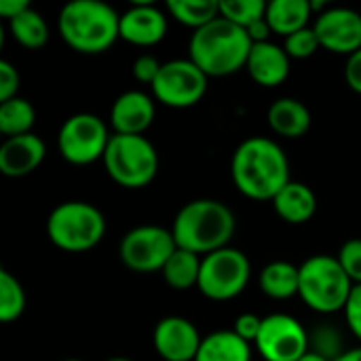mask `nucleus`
I'll use <instances>...</instances> for the list:
<instances>
[{
    "label": "nucleus",
    "instance_id": "nucleus-1",
    "mask_svg": "<svg viewBox=\"0 0 361 361\" xmlns=\"http://www.w3.org/2000/svg\"><path fill=\"white\" fill-rule=\"evenodd\" d=\"M231 176L239 192L256 201H273L288 186L290 161L283 148L269 137L243 140L231 161Z\"/></svg>",
    "mask_w": 361,
    "mask_h": 361
},
{
    "label": "nucleus",
    "instance_id": "nucleus-2",
    "mask_svg": "<svg viewBox=\"0 0 361 361\" xmlns=\"http://www.w3.org/2000/svg\"><path fill=\"white\" fill-rule=\"evenodd\" d=\"M235 228L237 220L228 205L216 199H197L178 212L171 235L178 247L207 256L228 247Z\"/></svg>",
    "mask_w": 361,
    "mask_h": 361
},
{
    "label": "nucleus",
    "instance_id": "nucleus-3",
    "mask_svg": "<svg viewBox=\"0 0 361 361\" xmlns=\"http://www.w3.org/2000/svg\"><path fill=\"white\" fill-rule=\"evenodd\" d=\"M61 40L82 55H99L121 38V15L102 0H72L57 17Z\"/></svg>",
    "mask_w": 361,
    "mask_h": 361
},
{
    "label": "nucleus",
    "instance_id": "nucleus-4",
    "mask_svg": "<svg viewBox=\"0 0 361 361\" xmlns=\"http://www.w3.org/2000/svg\"><path fill=\"white\" fill-rule=\"evenodd\" d=\"M254 42L247 30L226 21L224 17L195 30L188 51L190 59L205 72V76H231L245 68Z\"/></svg>",
    "mask_w": 361,
    "mask_h": 361
},
{
    "label": "nucleus",
    "instance_id": "nucleus-5",
    "mask_svg": "<svg viewBox=\"0 0 361 361\" xmlns=\"http://www.w3.org/2000/svg\"><path fill=\"white\" fill-rule=\"evenodd\" d=\"M351 292L353 281L349 279L336 256L319 254L300 264L298 296L311 311L322 315L345 311Z\"/></svg>",
    "mask_w": 361,
    "mask_h": 361
},
{
    "label": "nucleus",
    "instance_id": "nucleus-6",
    "mask_svg": "<svg viewBox=\"0 0 361 361\" xmlns=\"http://www.w3.org/2000/svg\"><path fill=\"white\" fill-rule=\"evenodd\" d=\"M106 235L104 214L85 201L59 203L47 218L49 241L70 254L93 250Z\"/></svg>",
    "mask_w": 361,
    "mask_h": 361
},
{
    "label": "nucleus",
    "instance_id": "nucleus-7",
    "mask_svg": "<svg viewBox=\"0 0 361 361\" xmlns=\"http://www.w3.org/2000/svg\"><path fill=\"white\" fill-rule=\"evenodd\" d=\"M108 176L123 188H144L159 171V154L144 135L114 133L104 154Z\"/></svg>",
    "mask_w": 361,
    "mask_h": 361
},
{
    "label": "nucleus",
    "instance_id": "nucleus-8",
    "mask_svg": "<svg viewBox=\"0 0 361 361\" xmlns=\"http://www.w3.org/2000/svg\"><path fill=\"white\" fill-rule=\"evenodd\" d=\"M252 267L241 250L224 247L203 256L199 292L209 300H231L239 296L250 283Z\"/></svg>",
    "mask_w": 361,
    "mask_h": 361
},
{
    "label": "nucleus",
    "instance_id": "nucleus-9",
    "mask_svg": "<svg viewBox=\"0 0 361 361\" xmlns=\"http://www.w3.org/2000/svg\"><path fill=\"white\" fill-rule=\"evenodd\" d=\"M178 250L171 231L163 226H135L131 228L118 245V256L123 264L133 273H161L167 260Z\"/></svg>",
    "mask_w": 361,
    "mask_h": 361
},
{
    "label": "nucleus",
    "instance_id": "nucleus-10",
    "mask_svg": "<svg viewBox=\"0 0 361 361\" xmlns=\"http://www.w3.org/2000/svg\"><path fill=\"white\" fill-rule=\"evenodd\" d=\"M110 137L112 135L108 133V127L99 116L80 112L70 116L61 125L57 133V148L68 163L91 165L97 159H104Z\"/></svg>",
    "mask_w": 361,
    "mask_h": 361
},
{
    "label": "nucleus",
    "instance_id": "nucleus-11",
    "mask_svg": "<svg viewBox=\"0 0 361 361\" xmlns=\"http://www.w3.org/2000/svg\"><path fill=\"white\" fill-rule=\"evenodd\" d=\"M205 91L207 76L190 57L165 61L152 85L157 102L169 108H190L203 99Z\"/></svg>",
    "mask_w": 361,
    "mask_h": 361
},
{
    "label": "nucleus",
    "instance_id": "nucleus-12",
    "mask_svg": "<svg viewBox=\"0 0 361 361\" xmlns=\"http://www.w3.org/2000/svg\"><path fill=\"white\" fill-rule=\"evenodd\" d=\"M256 349L264 361H298L309 353L311 341L305 326L286 313L262 317Z\"/></svg>",
    "mask_w": 361,
    "mask_h": 361
},
{
    "label": "nucleus",
    "instance_id": "nucleus-13",
    "mask_svg": "<svg viewBox=\"0 0 361 361\" xmlns=\"http://www.w3.org/2000/svg\"><path fill=\"white\" fill-rule=\"evenodd\" d=\"M319 44L338 55H353L361 49V13L347 6H332L315 19L313 25Z\"/></svg>",
    "mask_w": 361,
    "mask_h": 361
},
{
    "label": "nucleus",
    "instance_id": "nucleus-14",
    "mask_svg": "<svg viewBox=\"0 0 361 361\" xmlns=\"http://www.w3.org/2000/svg\"><path fill=\"white\" fill-rule=\"evenodd\" d=\"M201 334L195 324L186 317L169 315L154 326L152 345L161 360L165 361H195L201 349Z\"/></svg>",
    "mask_w": 361,
    "mask_h": 361
},
{
    "label": "nucleus",
    "instance_id": "nucleus-15",
    "mask_svg": "<svg viewBox=\"0 0 361 361\" xmlns=\"http://www.w3.org/2000/svg\"><path fill=\"white\" fill-rule=\"evenodd\" d=\"M167 34V17L152 2L133 4L121 15V38L135 47H152Z\"/></svg>",
    "mask_w": 361,
    "mask_h": 361
},
{
    "label": "nucleus",
    "instance_id": "nucleus-16",
    "mask_svg": "<svg viewBox=\"0 0 361 361\" xmlns=\"http://www.w3.org/2000/svg\"><path fill=\"white\" fill-rule=\"evenodd\" d=\"M154 102L144 91L121 93L110 108V125L121 135H142L154 123Z\"/></svg>",
    "mask_w": 361,
    "mask_h": 361
},
{
    "label": "nucleus",
    "instance_id": "nucleus-17",
    "mask_svg": "<svg viewBox=\"0 0 361 361\" xmlns=\"http://www.w3.org/2000/svg\"><path fill=\"white\" fill-rule=\"evenodd\" d=\"M47 146L36 133L6 137L0 146V171L6 178H23L40 167Z\"/></svg>",
    "mask_w": 361,
    "mask_h": 361
},
{
    "label": "nucleus",
    "instance_id": "nucleus-18",
    "mask_svg": "<svg viewBox=\"0 0 361 361\" xmlns=\"http://www.w3.org/2000/svg\"><path fill=\"white\" fill-rule=\"evenodd\" d=\"M245 68L260 87H279L290 76L292 66L286 49L269 40L252 47Z\"/></svg>",
    "mask_w": 361,
    "mask_h": 361
},
{
    "label": "nucleus",
    "instance_id": "nucleus-19",
    "mask_svg": "<svg viewBox=\"0 0 361 361\" xmlns=\"http://www.w3.org/2000/svg\"><path fill=\"white\" fill-rule=\"evenodd\" d=\"M273 207L283 222L307 224L317 212V197L307 184L292 180L277 192V197L273 199Z\"/></svg>",
    "mask_w": 361,
    "mask_h": 361
},
{
    "label": "nucleus",
    "instance_id": "nucleus-20",
    "mask_svg": "<svg viewBox=\"0 0 361 361\" xmlns=\"http://www.w3.org/2000/svg\"><path fill=\"white\" fill-rule=\"evenodd\" d=\"M267 118H269L271 129L277 135H283V137H290V140L302 137L311 127L309 108L302 102L294 99V97L275 99L271 104L269 112H267Z\"/></svg>",
    "mask_w": 361,
    "mask_h": 361
},
{
    "label": "nucleus",
    "instance_id": "nucleus-21",
    "mask_svg": "<svg viewBox=\"0 0 361 361\" xmlns=\"http://www.w3.org/2000/svg\"><path fill=\"white\" fill-rule=\"evenodd\" d=\"M195 361H252V345L235 330H218L203 338Z\"/></svg>",
    "mask_w": 361,
    "mask_h": 361
},
{
    "label": "nucleus",
    "instance_id": "nucleus-22",
    "mask_svg": "<svg viewBox=\"0 0 361 361\" xmlns=\"http://www.w3.org/2000/svg\"><path fill=\"white\" fill-rule=\"evenodd\" d=\"M313 11L309 0H273L267 8V21L271 30L286 38L294 32L309 27L307 23Z\"/></svg>",
    "mask_w": 361,
    "mask_h": 361
},
{
    "label": "nucleus",
    "instance_id": "nucleus-23",
    "mask_svg": "<svg viewBox=\"0 0 361 361\" xmlns=\"http://www.w3.org/2000/svg\"><path fill=\"white\" fill-rule=\"evenodd\" d=\"M258 286L269 298L288 300L300 290V267L286 260H275L260 271Z\"/></svg>",
    "mask_w": 361,
    "mask_h": 361
},
{
    "label": "nucleus",
    "instance_id": "nucleus-24",
    "mask_svg": "<svg viewBox=\"0 0 361 361\" xmlns=\"http://www.w3.org/2000/svg\"><path fill=\"white\" fill-rule=\"evenodd\" d=\"M201 262H203V256L178 247L173 252V256L167 260V264L163 267L161 275H163V279H165V283L169 288H173L178 292H184V290H190V288L199 286Z\"/></svg>",
    "mask_w": 361,
    "mask_h": 361
},
{
    "label": "nucleus",
    "instance_id": "nucleus-25",
    "mask_svg": "<svg viewBox=\"0 0 361 361\" xmlns=\"http://www.w3.org/2000/svg\"><path fill=\"white\" fill-rule=\"evenodd\" d=\"M167 11L178 23L201 30L220 17V0H169Z\"/></svg>",
    "mask_w": 361,
    "mask_h": 361
},
{
    "label": "nucleus",
    "instance_id": "nucleus-26",
    "mask_svg": "<svg viewBox=\"0 0 361 361\" xmlns=\"http://www.w3.org/2000/svg\"><path fill=\"white\" fill-rule=\"evenodd\" d=\"M36 123L34 106L23 97H13L0 104V133L6 137H17L32 133Z\"/></svg>",
    "mask_w": 361,
    "mask_h": 361
},
{
    "label": "nucleus",
    "instance_id": "nucleus-27",
    "mask_svg": "<svg viewBox=\"0 0 361 361\" xmlns=\"http://www.w3.org/2000/svg\"><path fill=\"white\" fill-rule=\"evenodd\" d=\"M8 30H11L13 38L25 49H40L49 40V25H47L44 17L38 11H34L32 6L27 11H23L21 15H17L15 19H11Z\"/></svg>",
    "mask_w": 361,
    "mask_h": 361
},
{
    "label": "nucleus",
    "instance_id": "nucleus-28",
    "mask_svg": "<svg viewBox=\"0 0 361 361\" xmlns=\"http://www.w3.org/2000/svg\"><path fill=\"white\" fill-rule=\"evenodd\" d=\"M25 309V292L17 277L8 271H0V322L11 324L21 317Z\"/></svg>",
    "mask_w": 361,
    "mask_h": 361
},
{
    "label": "nucleus",
    "instance_id": "nucleus-29",
    "mask_svg": "<svg viewBox=\"0 0 361 361\" xmlns=\"http://www.w3.org/2000/svg\"><path fill=\"white\" fill-rule=\"evenodd\" d=\"M269 2L264 0H220V17L247 30L267 17Z\"/></svg>",
    "mask_w": 361,
    "mask_h": 361
},
{
    "label": "nucleus",
    "instance_id": "nucleus-30",
    "mask_svg": "<svg viewBox=\"0 0 361 361\" xmlns=\"http://www.w3.org/2000/svg\"><path fill=\"white\" fill-rule=\"evenodd\" d=\"M309 341H311V349H309V351H313V353L326 357L328 361H336L343 353H345V351H343V343H341V334H338L336 330L328 328V326L317 328V330L309 336Z\"/></svg>",
    "mask_w": 361,
    "mask_h": 361
},
{
    "label": "nucleus",
    "instance_id": "nucleus-31",
    "mask_svg": "<svg viewBox=\"0 0 361 361\" xmlns=\"http://www.w3.org/2000/svg\"><path fill=\"white\" fill-rule=\"evenodd\" d=\"M319 47H322V44H319V38H317V34H315L313 27H305V30H300V32H294V34H290V36L286 38V42H283V49H286V53L290 55V59H292V57H294V59H307V57H311Z\"/></svg>",
    "mask_w": 361,
    "mask_h": 361
},
{
    "label": "nucleus",
    "instance_id": "nucleus-32",
    "mask_svg": "<svg viewBox=\"0 0 361 361\" xmlns=\"http://www.w3.org/2000/svg\"><path fill=\"white\" fill-rule=\"evenodd\" d=\"M338 262L345 269V273L349 275V279L353 281V286L361 283V239H349L347 243H343L341 252H338Z\"/></svg>",
    "mask_w": 361,
    "mask_h": 361
},
{
    "label": "nucleus",
    "instance_id": "nucleus-33",
    "mask_svg": "<svg viewBox=\"0 0 361 361\" xmlns=\"http://www.w3.org/2000/svg\"><path fill=\"white\" fill-rule=\"evenodd\" d=\"M19 82H21V78H19L17 68L11 61L0 59V104L17 97Z\"/></svg>",
    "mask_w": 361,
    "mask_h": 361
},
{
    "label": "nucleus",
    "instance_id": "nucleus-34",
    "mask_svg": "<svg viewBox=\"0 0 361 361\" xmlns=\"http://www.w3.org/2000/svg\"><path fill=\"white\" fill-rule=\"evenodd\" d=\"M233 330H235V334L241 336L245 343H250V345L254 343V345H256V341H258V336H260V330H262V317H258V315H254V313H243V315H239V317L235 319Z\"/></svg>",
    "mask_w": 361,
    "mask_h": 361
},
{
    "label": "nucleus",
    "instance_id": "nucleus-35",
    "mask_svg": "<svg viewBox=\"0 0 361 361\" xmlns=\"http://www.w3.org/2000/svg\"><path fill=\"white\" fill-rule=\"evenodd\" d=\"M161 66H163V63H161L157 57H152V55H140V57L133 61L131 72H133V76H135L140 82L154 85V80H157V76H159V72H161Z\"/></svg>",
    "mask_w": 361,
    "mask_h": 361
},
{
    "label": "nucleus",
    "instance_id": "nucleus-36",
    "mask_svg": "<svg viewBox=\"0 0 361 361\" xmlns=\"http://www.w3.org/2000/svg\"><path fill=\"white\" fill-rule=\"evenodd\" d=\"M345 319H347L349 330L355 334V338L361 341V283L353 286V292L345 307Z\"/></svg>",
    "mask_w": 361,
    "mask_h": 361
},
{
    "label": "nucleus",
    "instance_id": "nucleus-37",
    "mask_svg": "<svg viewBox=\"0 0 361 361\" xmlns=\"http://www.w3.org/2000/svg\"><path fill=\"white\" fill-rule=\"evenodd\" d=\"M345 80L347 85L361 95V49L357 53L347 57V66H345Z\"/></svg>",
    "mask_w": 361,
    "mask_h": 361
},
{
    "label": "nucleus",
    "instance_id": "nucleus-38",
    "mask_svg": "<svg viewBox=\"0 0 361 361\" xmlns=\"http://www.w3.org/2000/svg\"><path fill=\"white\" fill-rule=\"evenodd\" d=\"M27 8H30V2L27 0H0V15L6 21L15 19L17 15H21Z\"/></svg>",
    "mask_w": 361,
    "mask_h": 361
},
{
    "label": "nucleus",
    "instance_id": "nucleus-39",
    "mask_svg": "<svg viewBox=\"0 0 361 361\" xmlns=\"http://www.w3.org/2000/svg\"><path fill=\"white\" fill-rule=\"evenodd\" d=\"M271 25H269V21H267V17L264 19H260V21H256L254 25H250L247 27V36L252 38V42L254 44H258V42H269V36H271Z\"/></svg>",
    "mask_w": 361,
    "mask_h": 361
},
{
    "label": "nucleus",
    "instance_id": "nucleus-40",
    "mask_svg": "<svg viewBox=\"0 0 361 361\" xmlns=\"http://www.w3.org/2000/svg\"><path fill=\"white\" fill-rule=\"evenodd\" d=\"M336 361H361V347L351 349V351H345Z\"/></svg>",
    "mask_w": 361,
    "mask_h": 361
},
{
    "label": "nucleus",
    "instance_id": "nucleus-41",
    "mask_svg": "<svg viewBox=\"0 0 361 361\" xmlns=\"http://www.w3.org/2000/svg\"><path fill=\"white\" fill-rule=\"evenodd\" d=\"M298 361H328L326 357H322V355H317V353H313V351H309L307 355H302Z\"/></svg>",
    "mask_w": 361,
    "mask_h": 361
},
{
    "label": "nucleus",
    "instance_id": "nucleus-42",
    "mask_svg": "<svg viewBox=\"0 0 361 361\" xmlns=\"http://www.w3.org/2000/svg\"><path fill=\"white\" fill-rule=\"evenodd\" d=\"M106 361H131V360H127V357H112V360H106Z\"/></svg>",
    "mask_w": 361,
    "mask_h": 361
},
{
    "label": "nucleus",
    "instance_id": "nucleus-43",
    "mask_svg": "<svg viewBox=\"0 0 361 361\" xmlns=\"http://www.w3.org/2000/svg\"><path fill=\"white\" fill-rule=\"evenodd\" d=\"M63 361H80V360H63Z\"/></svg>",
    "mask_w": 361,
    "mask_h": 361
}]
</instances>
